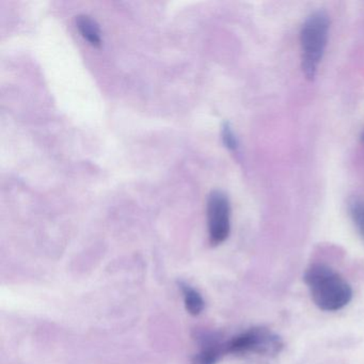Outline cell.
<instances>
[{
	"label": "cell",
	"mask_w": 364,
	"mask_h": 364,
	"mask_svg": "<svg viewBox=\"0 0 364 364\" xmlns=\"http://www.w3.org/2000/svg\"><path fill=\"white\" fill-rule=\"evenodd\" d=\"M304 282L314 304L326 312L342 310L353 299V289L342 276L323 264H314L304 272Z\"/></svg>",
	"instance_id": "6da1fadb"
},
{
	"label": "cell",
	"mask_w": 364,
	"mask_h": 364,
	"mask_svg": "<svg viewBox=\"0 0 364 364\" xmlns=\"http://www.w3.org/2000/svg\"><path fill=\"white\" fill-rule=\"evenodd\" d=\"M329 31V16L321 10L313 12L302 24L300 31L301 68L308 80H312L316 75L327 48Z\"/></svg>",
	"instance_id": "7a4b0ae2"
},
{
	"label": "cell",
	"mask_w": 364,
	"mask_h": 364,
	"mask_svg": "<svg viewBox=\"0 0 364 364\" xmlns=\"http://www.w3.org/2000/svg\"><path fill=\"white\" fill-rule=\"evenodd\" d=\"M282 345L280 338L272 332L264 328H253L234 336L225 345V351L234 355H272L280 353Z\"/></svg>",
	"instance_id": "3957f363"
},
{
	"label": "cell",
	"mask_w": 364,
	"mask_h": 364,
	"mask_svg": "<svg viewBox=\"0 0 364 364\" xmlns=\"http://www.w3.org/2000/svg\"><path fill=\"white\" fill-rule=\"evenodd\" d=\"M208 225L212 245L217 246L228 240L231 231V205L223 191H212L208 197Z\"/></svg>",
	"instance_id": "277c9868"
},
{
	"label": "cell",
	"mask_w": 364,
	"mask_h": 364,
	"mask_svg": "<svg viewBox=\"0 0 364 364\" xmlns=\"http://www.w3.org/2000/svg\"><path fill=\"white\" fill-rule=\"evenodd\" d=\"M76 27L82 37L95 48H99L102 44L101 29L97 23L91 16L80 14L76 16Z\"/></svg>",
	"instance_id": "5b68a950"
},
{
	"label": "cell",
	"mask_w": 364,
	"mask_h": 364,
	"mask_svg": "<svg viewBox=\"0 0 364 364\" xmlns=\"http://www.w3.org/2000/svg\"><path fill=\"white\" fill-rule=\"evenodd\" d=\"M178 285H180L183 297H184L185 308H186L187 312L189 314L195 315V316L201 314L202 311L204 310V306H205L201 294L186 283L180 282Z\"/></svg>",
	"instance_id": "8992f818"
},
{
	"label": "cell",
	"mask_w": 364,
	"mask_h": 364,
	"mask_svg": "<svg viewBox=\"0 0 364 364\" xmlns=\"http://www.w3.org/2000/svg\"><path fill=\"white\" fill-rule=\"evenodd\" d=\"M223 351H225V346H221L215 341H208L200 353L196 355L193 364H215L218 361Z\"/></svg>",
	"instance_id": "52a82bcc"
},
{
	"label": "cell",
	"mask_w": 364,
	"mask_h": 364,
	"mask_svg": "<svg viewBox=\"0 0 364 364\" xmlns=\"http://www.w3.org/2000/svg\"><path fill=\"white\" fill-rule=\"evenodd\" d=\"M350 215L355 227L359 230L360 234L364 238V201L353 200L350 203Z\"/></svg>",
	"instance_id": "ba28073f"
},
{
	"label": "cell",
	"mask_w": 364,
	"mask_h": 364,
	"mask_svg": "<svg viewBox=\"0 0 364 364\" xmlns=\"http://www.w3.org/2000/svg\"><path fill=\"white\" fill-rule=\"evenodd\" d=\"M221 135H223V144H225V146H227L229 150H237V138H236V135L234 134L233 129H232L231 125H230L229 123H225V124H223Z\"/></svg>",
	"instance_id": "9c48e42d"
}]
</instances>
